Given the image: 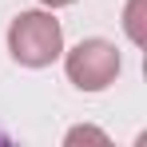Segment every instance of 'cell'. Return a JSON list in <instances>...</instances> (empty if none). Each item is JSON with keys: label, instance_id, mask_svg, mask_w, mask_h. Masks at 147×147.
Here are the masks:
<instances>
[{"label": "cell", "instance_id": "2", "mask_svg": "<svg viewBox=\"0 0 147 147\" xmlns=\"http://www.w3.org/2000/svg\"><path fill=\"white\" fill-rule=\"evenodd\" d=\"M119 52L111 40H80L68 56H64V72L80 92H103L115 84L119 76Z\"/></svg>", "mask_w": 147, "mask_h": 147}, {"label": "cell", "instance_id": "5", "mask_svg": "<svg viewBox=\"0 0 147 147\" xmlns=\"http://www.w3.org/2000/svg\"><path fill=\"white\" fill-rule=\"evenodd\" d=\"M40 4H48V8H68V4H76V0H40Z\"/></svg>", "mask_w": 147, "mask_h": 147}, {"label": "cell", "instance_id": "3", "mask_svg": "<svg viewBox=\"0 0 147 147\" xmlns=\"http://www.w3.org/2000/svg\"><path fill=\"white\" fill-rule=\"evenodd\" d=\"M143 4L147 0H131L127 12H123V28H127V36H131L135 44H143Z\"/></svg>", "mask_w": 147, "mask_h": 147}, {"label": "cell", "instance_id": "4", "mask_svg": "<svg viewBox=\"0 0 147 147\" xmlns=\"http://www.w3.org/2000/svg\"><path fill=\"white\" fill-rule=\"evenodd\" d=\"M64 143L68 147H76V143H99V147H107V135L96 131V127H72V131L64 135Z\"/></svg>", "mask_w": 147, "mask_h": 147}, {"label": "cell", "instance_id": "1", "mask_svg": "<svg viewBox=\"0 0 147 147\" xmlns=\"http://www.w3.org/2000/svg\"><path fill=\"white\" fill-rule=\"evenodd\" d=\"M8 52L24 68H48L64 52V28L52 12H20L8 24Z\"/></svg>", "mask_w": 147, "mask_h": 147}]
</instances>
